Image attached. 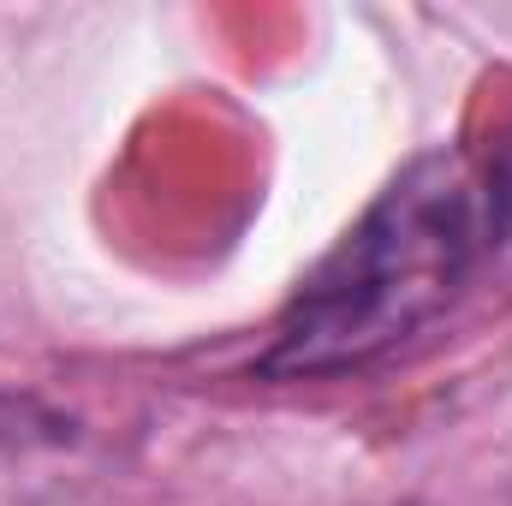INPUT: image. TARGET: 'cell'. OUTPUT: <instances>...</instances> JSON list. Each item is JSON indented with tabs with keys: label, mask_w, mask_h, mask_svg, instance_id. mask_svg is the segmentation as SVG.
<instances>
[{
	"label": "cell",
	"mask_w": 512,
	"mask_h": 506,
	"mask_svg": "<svg viewBox=\"0 0 512 506\" xmlns=\"http://www.w3.org/2000/svg\"><path fill=\"white\" fill-rule=\"evenodd\" d=\"M512 179L471 149L417 155L352 233L292 292L274 340L256 358L262 381H316L364 370L423 334L501 245Z\"/></svg>",
	"instance_id": "cell-1"
},
{
	"label": "cell",
	"mask_w": 512,
	"mask_h": 506,
	"mask_svg": "<svg viewBox=\"0 0 512 506\" xmlns=\"http://www.w3.org/2000/svg\"><path fill=\"white\" fill-rule=\"evenodd\" d=\"M72 441V423L42 405L36 393H0V471L30 465L36 453H54Z\"/></svg>",
	"instance_id": "cell-2"
}]
</instances>
